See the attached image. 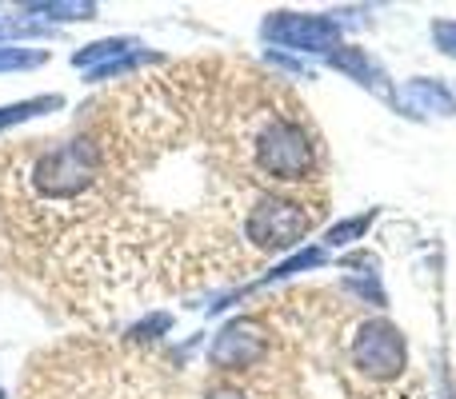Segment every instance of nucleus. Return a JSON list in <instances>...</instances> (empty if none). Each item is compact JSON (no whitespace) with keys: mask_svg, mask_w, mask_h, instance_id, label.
I'll return each instance as SVG.
<instances>
[{"mask_svg":"<svg viewBox=\"0 0 456 399\" xmlns=\"http://www.w3.org/2000/svg\"><path fill=\"white\" fill-rule=\"evenodd\" d=\"M268 352H273V331H268L265 315H236L208 344V368L221 376H240V371L260 368Z\"/></svg>","mask_w":456,"mask_h":399,"instance_id":"2","label":"nucleus"},{"mask_svg":"<svg viewBox=\"0 0 456 399\" xmlns=\"http://www.w3.org/2000/svg\"><path fill=\"white\" fill-rule=\"evenodd\" d=\"M128 52H141V40L136 36H109V40H96V44H88V48H77V52H72V64L93 72V68H101V64H112Z\"/></svg>","mask_w":456,"mask_h":399,"instance_id":"6","label":"nucleus"},{"mask_svg":"<svg viewBox=\"0 0 456 399\" xmlns=\"http://www.w3.org/2000/svg\"><path fill=\"white\" fill-rule=\"evenodd\" d=\"M205 399H252V395H244L240 387H228V384H221V387H213Z\"/></svg>","mask_w":456,"mask_h":399,"instance_id":"16","label":"nucleus"},{"mask_svg":"<svg viewBox=\"0 0 456 399\" xmlns=\"http://www.w3.org/2000/svg\"><path fill=\"white\" fill-rule=\"evenodd\" d=\"M404 104H409L417 116H425V112L428 116H456V96L428 76H417L404 84Z\"/></svg>","mask_w":456,"mask_h":399,"instance_id":"5","label":"nucleus"},{"mask_svg":"<svg viewBox=\"0 0 456 399\" xmlns=\"http://www.w3.org/2000/svg\"><path fill=\"white\" fill-rule=\"evenodd\" d=\"M372 219H377V211H361V216H353V219H340L337 227H329V243H332V248H340V243L361 240V235L369 232Z\"/></svg>","mask_w":456,"mask_h":399,"instance_id":"12","label":"nucleus"},{"mask_svg":"<svg viewBox=\"0 0 456 399\" xmlns=\"http://www.w3.org/2000/svg\"><path fill=\"white\" fill-rule=\"evenodd\" d=\"M40 64H48V52H40V48L0 44V72H24V68H40Z\"/></svg>","mask_w":456,"mask_h":399,"instance_id":"10","label":"nucleus"},{"mask_svg":"<svg viewBox=\"0 0 456 399\" xmlns=\"http://www.w3.org/2000/svg\"><path fill=\"white\" fill-rule=\"evenodd\" d=\"M329 64L337 72H345V76H353L361 88H369V92H377L380 100H388V104H396V96H393V88H388V76H385V68H380L377 60H372L364 48H345L340 44L337 52L329 56Z\"/></svg>","mask_w":456,"mask_h":399,"instance_id":"4","label":"nucleus"},{"mask_svg":"<svg viewBox=\"0 0 456 399\" xmlns=\"http://www.w3.org/2000/svg\"><path fill=\"white\" fill-rule=\"evenodd\" d=\"M316 264H324V251H321V248L297 251V256H292V259H284V264H276L268 275H260V288H265V283L284 280V275H292V272H308V267H316Z\"/></svg>","mask_w":456,"mask_h":399,"instance_id":"11","label":"nucleus"},{"mask_svg":"<svg viewBox=\"0 0 456 399\" xmlns=\"http://www.w3.org/2000/svg\"><path fill=\"white\" fill-rule=\"evenodd\" d=\"M433 44L456 60V20H433Z\"/></svg>","mask_w":456,"mask_h":399,"instance_id":"15","label":"nucleus"},{"mask_svg":"<svg viewBox=\"0 0 456 399\" xmlns=\"http://www.w3.org/2000/svg\"><path fill=\"white\" fill-rule=\"evenodd\" d=\"M24 16H45V20H93L96 4H69V0H28L20 4Z\"/></svg>","mask_w":456,"mask_h":399,"instance_id":"8","label":"nucleus"},{"mask_svg":"<svg viewBox=\"0 0 456 399\" xmlns=\"http://www.w3.org/2000/svg\"><path fill=\"white\" fill-rule=\"evenodd\" d=\"M20 36H28V40H45V36H53V28L48 24H37V20H0V40H20Z\"/></svg>","mask_w":456,"mask_h":399,"instance_id":"13","label":"nucleus"},{"mask_svg":"<svg viewBox=\"0 0 456 399\" xmlns=\"http://www.w3.org/2000/svg\"><path fill=\"white\" fill-rule=\"evenodd\" d=\"M168 328H173V315H168V312H152L149 320L136 323V328L128 331V336H133V339H157L160 331H168Z\"/></svg>","mask_w":456,"mask_h":399,"instance_id":"14","label":"nucleus"},{"mask_svg":"<svg viewBox=\"0 0 456 399\" xmlns=\"http://www.w3.org/2000/svg\"><path fill=\"white\" fill-rule=\"evenodd\" d=\"M260 36L276 48H292V52L332 56L340 48V24L316 12H268L260 24Z\"/></svg>","mask_w":456,"mask_h":399,"instance_id":"3","label":"nucleus"},{"mask_svg":"<svg viewBox=\"0 0 456 399\" xmlns=\"http://www.w3.org/2000/svg\"><path fill=\"white\" fill-rule=\"evenodd\" d=\"M348 363L372 384H393L409 368V344L388 320H361L348 339Z\"/></svg>","mask_w":456,"mask_h":399,"instance_id":"1","label":"nucleus"},{"mask_svg":"<svg viewBox=\"0 0 456 399\" xmlns=\"http://www.w3.org/2000/svg\"><path fill=\"white\" fill-rule=\"evenodd\" d=\"M157 60H160L157 52L141 48V52H128V56H120V60H112V64H101V68H93V72H88V80H93V84H101V80H112V76H133L136 68H144V64H157Z\"/></svg>","mask_w":456,"mask_h":399,"instance_id":"9","label":"nucleus"},{"mask_svg":"<svg viewBox=\"0 0 456 399\" xmlns=\"http://www.w3.org/2000/svg\"><path fill=\"white\" fill-rule=\"evenodd\" d=\"M64 108V96H32V100H16V104H4L0 108V132H8V128L16 124H28V120L37 116H48V112Z\"/></svg>","mask_w":456,"mask_h":399,"instance_id":"7","label":"nucleus"}]
</instances>
